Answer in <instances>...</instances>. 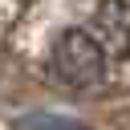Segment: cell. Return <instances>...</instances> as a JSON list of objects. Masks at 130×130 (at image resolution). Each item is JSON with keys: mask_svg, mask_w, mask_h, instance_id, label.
<instances>
[{"mask_svg": "<svg viewBox=\"0 0 130 130\" xmlns=\"http://www.w3.org/2000/svg\"><path fill=\"white\" fill-rule=\"evenodd\" d=\"M85 28L93 32V41L106 49L110 61L130 57V0H98Z\"/></svg>", "mask_w": 130, "mask_h": 130, "instance_id": "cell-2", "label": "cell"}, {"mask_svg": "<svg viewBox=\"0 0 130 130\" xmlns=\"http://www.w3.org/2000/svg\"><path fill=\"white\" fill-rule=\"evenodd\" d=\"M20 130H85V126H77V122H57V118H20L16 122Z\"/></svg>", "mask_w": 130, "mask_h": 130, "instance_id": "cell-3", "label": "cell"}, {"mask_svg": "<svg viewBox=\"0 0 130 130\" xmlns=\"http://www.w3.org/2000/svg\"><path fill=\"white\" fill-rule=\"evenodd\" d=\"M106 49L93 41V32L85 24H73V28H61V37L53 41L49 49V69L57 73L61 85L69 89H85L93 81H102L106 73Z\"/></svg>", "mask_w": 130, "mask_h": 130, "instance_id": "cell-1", "label": "cell"}]
</instances>
